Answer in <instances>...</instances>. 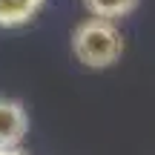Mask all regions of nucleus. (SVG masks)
I'll use <instances>...</instances> for the list:
<instances>
[{
  "mask_svg": "<svg viewBox=\"0 0 155 155\" xmlns=\"http://www.w3.org/2000/svg\"><path fill=\"white\" fill-rule=\"evenodd\" d=\"M29 132L26 106L15 98H0V147H20Z\"/></svg>",
  "mask_w": 155,
  "mask_h": 155,
  "instance_id": "2",
  "label": "nucleus"
},
{
  "mask_svg": "<svg viewBox=\"0 0 155 155\" xmlns=\"http://www.w3.org/2000/svg\"><path fill=\"white\" fill-rule=\"evenodd\" d=\"M0 155H29V152H23L20 147H0Z\"/></svg>",
  "mask_w": 155,
  "mask_h": 155,
  "instance_id": "5",
  "label": "nucleus"
},
{
  "mask_svg": "<svg viewBox=\"0 0 155 155\" xmlns=\"http://www.w3.org/2000/svg\"><path fill=\"white\" fill-rule=\"evenodd\" d=\"M72 52L86 69H109L124 55V35L115 20L86 17L72 32Z\"/></svg>",
  "mask_w": 155,
  "mask_h": 155,
  "instance_id": "1",
  "label": "nucleus"
},
{
  "mask_svg": "<svg viewBox=\"0 0 155 155\" xmlns=\"http://www.w3.org/2000/svg\"><path fill=\"white\" fill-rule=\"evenodd\" d=\"M141 0H83L86 12L92 17H106V20H121L138 9Z\"/></svg>",
  "mask_w": 155,
  "mask_h": 155,
  "instance_id": "4",
  "label": "nucleus"
},
{
  "mask_svg": "<svg viewBox=\"0 0 155 155\" xmlns=\"http://www.w3.org/2000/svg\"><path fill=\"white\" fill-rule=\"evenodd\" d=\"M46 0H0V29H20L38 17Z\"/></svg>",
  "mask_w": 155,
  "mask_h": 155,
  "instance_id": "3",
  "label": "nucleus"
}]
</instances>
